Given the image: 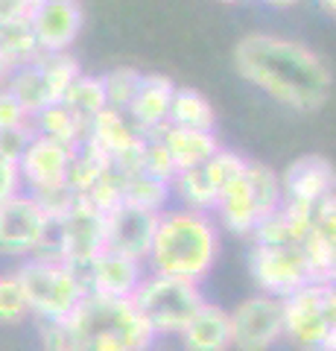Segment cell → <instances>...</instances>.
<instances>
[{"mask_svg":"<svg viewBox=\"0 0 336 351\" xmlns=\"http://www.w3.org/2000/svg\"><path fill=\"white\" fill-rule=\"evenodd\" d=\"M234 68L246 82L296 112H319L333 91V76L319 53L284 36H243L234 47Z\"/></svg>","mask_w":336,"mask_h":351,"instance_id":"obj_1","label":"cell"},{"mask_svg":"<svg viewBox=\"0 0 336 351\" xmlns=\"http://www.w3.org/2000/svg\"><path fill=\"white\" fill-rule=\"evenodd\" d=\"M47 351H149L155 334L138 316L132 299L85 293L64 322H41Z\"/></svg>","mask_w":336,"mask_h":351,"instance_id":"obj_2","label":"cell"},{"mask_svg":"<svg viewBox=\"0 0 336 351\" xmlns=\"http://www.w3.org/2000/svg\"><path fill=\"white\" fill-rule=\"evenodd\" d=\"M216 249H220V237L208 211L181 208V211L158 214L146 261L153 272L199 284L214 267Z\"/></svg>","mask_w":336,"mask_h":351,"instance_id":"obj_3","label":"cell"},{"mask_svg":"<svg viewBox=\"0 0 336 351\" xmlns=\"http://www.w3.org/2000/svg\"><path fill=\"white\" fill-rule=\"evenodd\" d=\"M15 278L24 290V299L32 316L41 322H64L85 299V278L82 269L73 263L53 258V255H36L24 267L15 269Z\"/></svg>","mask_w":336,"mask_h":351,"instance_id":"obj_4","label":"cell"},{"mask_svg":"<svg viewBox=\"0 0 336 351\" xmlns=\"http://www.w3.org/2000/svg\"><path fill=\"white\" fill-rule=\"evenodd\" d=\"M248 267H252V278L260 293L278 295V299L313 281H333V272L322 267L307 240L301 243H255Z\"/></svg>","mask_w":336,"mask_h":351,"instance_id":"obj_5","label":"cell"},{"mask_svg":"<svg viewBox=\"0 0 336 351\" xmlns=\"http://www.w3.org/2000/svg\"><path fill=\"white\" fill-rule=\"evenodd\" d=\"M284 337L301 351H336V293L313 281L284 295Z\"/></svg>","mask_w":336,"mask_h":351,"instance_id":"obj_6","label":"cell"},{"mask_svg":"<svg viewBox=\"0 0 336 351\" xmlns=\"http://www.w3.org/2000/svg\"><path fill=\"white\" fill-rule=\"evenodd\" d=\"M129 299L153 334H181V328L205 302L196 281L161 276V272H149L140 278Z\"/></svg>","mask_w":336,"mask_h":351,"instance_id":"obj_7","label":"cell"},{"mask_svg":"<svg viewBox=\"0 0 336 351\" xmlns=\"http://www.w3.org/2000/svg\"><path fill=\"white\" fill-rule=\"evenodd\" d=\"M53 217L36 193H15L0 202V255L27 258L50 243Z\"/></svg>","mask_w":336,"mask_h":351,"instance_id":"obj_8","label":"cell"},{"mask_svg":"<svg viewBox=\"0 0 336 351\" xmlns=\"http://www.w3.org/2000/svg\"><path fill=\"white\" fill-rule=\"evenodd\" d=\"M53 232H56V249L50 255L82 269L103 249V211L88 196L77 193L62 211L53 214Z\"/></svg>","mask_w":336,"mask_h":351,"instance_id":"obj_9","label":"cell"},{"mask_svg":"<svg viewBox=\"0 0 336 351\" xmlns=\"http://www.w3.org/2000/svg\"><path fill=\"white\" fill-rule=\"evenodd\" d=\"M231 316V348L237 351H269L284 339V302L278 295L257 293L229 313Z\"/></svg>","mask_w":336,"mask_h":351,"instance_id":"obj_10","label":"cell"},{"mask_svg":"<svg viewBox=\"0 0 336 351\" xmlns=\"http://www.w3.org/2000/svg\"><path fill=\"white\" fill-rule=\"evenodd\" d=\"M158 214L132 199H120L103 211V249L120 252L126 258L146 261L153 234L158 226Z\"/></svg>","mask_w":336,"mask_h":351,"instance_id":"obj_11","label":"cell"},{"mask_svg":"<svg viewBox=\"0 0 336 351\" xmlns=\"http://www.w3.org/2000/svg\"><path fill=\"white\" fill-rule=\"evenodd\" d=\"M73 147L59 144L44 135H32L24 152L18 156V173L21 184H27L29 193L47 196L53 191L68 188V170H70Z\"/></svg>","mask_w":336,"mask_h":351,"instance_id":"obj_12","label":"cell"},{"mask_svg":"<svg viewBox=\"0 0 336 351\" xmlns=\"http://www.w3.org/2000/svg\"><path fill=\"white\" fill-rule=\"evenodd\" d=\"M85 12L79 0H47L29 9V29L38 53H64L79 38Z\"/></svg>","mask_w":336,"mask_h":351,"instance_id":"obj_13","label":"cell"},{"mask_svg":"<svg viewBox=\"0 0 336 351\" xmlns=\"http://www.w3.org/2000/svg\"><path fill=\"white\" fill-rule=\"evenodd\" d=\"M82 278H85L88 293L129 299L140 284V278H144V269H140V261H135V258H126L112 249H100L82 267Z\"/></svg>","mask_w":336,"mask_h":351,"instance_id":"obj_14","label":"cell"},{"mask_svg":"<svg viewBox=\"0 0 336 351\" xmlns=\"http://www.w3.org/2000/svg\"><path fill=\"white\" fill-rule=\"evenodd\" d=\"M281 191L289 205L316 208L324 196L333 193V167L319 156H305L281 176Z\"/></svg>","mask_w":336,"mask_h":351,"instance_id":"obj_15","label":"cell"},{"mask_svg":"<svg viewBox=\"0 0 336 351\" xmlns=\"http://www.w3.org/2000/svg\"><path fill=\"white\" fill-rule=\"evenodd\" d=\"M176 85L167 76H140V85L132 97V103L126 106V117L135 123L138 132H158L161 126H167V112Z\"/></svg>","mask_w":336,"mask_h":351,"instance_id":"obj_16","label":"cell"},{"mask_svg":"<svg viewBox=\"0 0 336 351\" xmlns=\"http://www.w3.org/2000/svg\"><path fill=\"white\" fill-rule=\"evenodd\" d=\"M179 337L184 351H231V316L220 304L202 302Z\"/></svg>","mask_w":336,"mask_h":351,"instance_id":"obj_17","label":"cell"},{"mask_svg":"<svg viewBox=\"0 0 336 351\" xmlns=\"http://www.w3.org/2000/svg\"><path fill=\"white\" fill-rule=\"evenodd\" d=\"M214 211L220 214V223L229 228L234 234H252L260 217V208L255 202V193H252V184H248V176H246V167L243 173H237L234 179L225 184L220 199H216Z\"/></svg>","mask_w":336,"mask_h":351,"instance_id":"obj_18","label":"cell"},{"mask_svg":"<svg viewBox=\"0 0 336 351\" xmlns=\"http://www.w3.org/2000/svg\"><path fill=\"white\" fill-rule=\"evenodd\" d=\"M155 135L161 138V144L170 152V161L176 173L199 167L202 161H208L216 149H220V141H216L214 132L208 129H184V126H161Z\"/></svg>","mask_w":336,"mask_h":351,"instance_id":"obj_19","label":"cell"},{"mask_svg":"<svg viewBox=\"0 0 336 351\" xmlns=\"http://www.w3.org/2000/svg\"><path fill=\"white\" fill-rule=\"evenodd\" d=\"M29 123H32V129H36V135L53 138V141L68 144L73 149H77L85 141V135H88V129H85L79 120L70 114V108L62 106V103H50L44 108H38V112L29 117Z\"/></svg>","mask_w":336,"mask_h":351,"instance_id":"obj_20","label":"cell"},{"mask_svg":"<svg viewBox=\"0 0 336 351\" xmlns=\"http://www.w3.org/2000/svg\"><path fill=\"white\" fill-rule=\"evenodd\" d=\"M167 123L184 126V129L214 132L216 114H214V106L208 103V97H202L199 91H193V88H176V91H172V100H170Z\"/></svg>","mask_w":336,"mask_h":351,"instance_id":"obj_21","label":"cell"},{"mask_svg":"<svg viewBox=\"0 0 336 351\" xmlns=\"http://www.w3.org/2000/svg\"><path fill=\"white\" fill-rule=\"evenodd\" d=\"M62 106L70 108V114L88 129L91 120L105 108V91H103V80L100 76H85L82 71L77 73V80L68 85V91L62 94Z\"/></svg>","mask_w":336,"mask_h":351,"instance_id":"obj_22","label":"cell"},{"mask_svg":"<svg viewBox=\"0 0 336 351\" xmlns=\"http://www.w3.org/2000/svg\"><path fill=\"white\" fill-rule=\"evenodd\" d=\"M36 64H38L41 76H44L53 103H59L62 94L68 91V85L77 80V73H79L77 59H73L68 50L64 53H36Z\"/></svg>","mask_w":336,"mask_h":351,"instance_id":"obj_23","label":"cell"},{"mask_svg":"<svg viewBox=\"0 0 336 351\" xmlns=\"http://www.w3.org/2000/svg\"><path fill=\"white\" fill-rule=\"evenodd\" d=\"M167 193H170V182L158 179V176H149V173H132L126 176V184H123V199H132L144 208H153V211H161L167 202Z\"/></svg>","mask_w":336,"mask_h":351,"instance_id":"obj_24","label":"cell"},{"mask_svg":"<svg viewBox=\"0 0 336 351\" xmlns=\"http://www.w3.org/2000/svg\"><path fill=\"white\" fill-rule=\"evenodd\" d=\"M140 76H144V73L135 71V68H114L112 73L100 76V80H103V91H105V106L126 112V106L132 103V97H135L138 85H140Z\"/></svg>","mask_w":336,"mask_h":351,"instance_id":"obj_25","label":"cell"},{"mask_svg":"<svg viewBox=\"0 0 336 351\" xmlns=\"http://www.w3.org/2000/svg\"><path fill=\"white\" fill-rule=\"evenodd\" d=\"M29 313L27 299H24V290L12 276H0V322L3 325H18L24 316Z\"/></svg>","mask_w":336,"mask_h":351,"instance_id":"obj_26","label":"cell"},{"mask_svg":"<svg viewBox=\"0 0 336 351\" xmlns=\"http://www.w3.org/2000/svg\"><path fill=\"white\" fill-rule=\"evenodd\" d=\"M29 123V114L21 108V103L9 94V88L0 82V132L3 129H15V126H24Z\"/></svg>","mask_w":336,"mask_h":351,"instance_id":"obj_27","label":"cell"},{"mask_svg":"<svg viewBox=\"0 0 336 351\" xmlns=\"http://www.w3.org/2000/svg\"><path fill=\"white\" fill-rule=\"evenodd\" d=\"M32 135H36L32 123L15 126V129H3V132H0V152H3L6 158L18 161V156L24 152V147L29 144V138H32Z\"/></svg>","mask_w":336,"mask_h":351,"instance_id":"obj_28","label":"cell"},{"mask_svg":"<svg viewBox=\"0 0 336 351\" xmlns=\"http://www.w3.org/2000/svg\"><path fill=\"white\" fill-rule=\"evenodd\" d=\"M15 193H21V173H18V164L0 152V202H6L9 196H15Z\"/></svg>","mask_w":336,"mask_h":351,"instance_id":"obj_29","label":"cell"},{"mask_svg":"<svg viewBox=\"0 0 336 351\" xmlns=\"http://www.w3.org/2000/svg\"><path fill=\"white\" fill-rule=\"evenodd\" d=\"M266 6H275V9H289V6H298L301 0H263Z\"/></svg>","mask_w":336,"mask_h":351,"instance_id":"obj_30","label":"cell"},{"mask_svg":"<svg viewBox=\"0 0 336 351\" xmlns=\"http://www.w3.org/2000/svg\"><path fill=\"white\" fill-rule=\"evenodd\" d=\"M316 6L322 9L324 15H333L336 12V0H316Z\"/></svg>","mask_w":336,"mask_h":351,"instance_id":"obj_31","label":"cell"},{"mask_svg":"<svg viewBox=\"0 0 336 351\" xmlns=\"http://www.w3.org/2000/svg\"><path fill=\"white\" fill-rule=\"evenodd\" d=\"M9 71H12V64H9V62H6L3 56H0V82L6 80V73H9Z\"/></svg>","mask_w":336,"mask_h":351,"instance_id":"obj_32","label":"cell"},{"mask_svg":"<svg viewBox=\"0 0 336 351\" xmlns=\"http://www.w3.org/2000/svg\"><path fill=\"white\" fill-rule=\"evenodd\" d=\"M41 3H47V0H27V6H29V9H36V6H41Z\"/></svg>","mask_w":336,"mask_h":351,"instance_id":"obj_33","label":"cell"},{"mask_svg":"<svg viewBox=\"0 0 336 351\" xmlns=\"http://www.w3.org/2000/svg\"><path fill=\"white\" fill-rule=\"evenodd\" d=\"M222 3H240V0H222Z\"/></svg>","mask_w":336,"mask_h":351,"instance_id":"obj_34","label":"cell"}]
</instances>
